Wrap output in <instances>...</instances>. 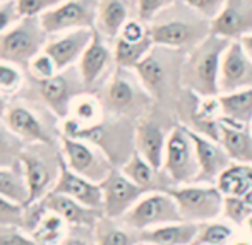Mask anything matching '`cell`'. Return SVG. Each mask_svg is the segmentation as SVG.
<instances>
[{"label":"cell","mask_w":252,"mask_h":245,"mask_svg":"<svg viewBox=\"0 0 252 245\" xmlns=\"http://www.w3.org/2000/svg\"><path fill=\"white\" fill-rule=\"evenodd\" d=\"M3 120L24 144H60L62 141V120L23 91L10 99Z\"/></svg>","instance_id":"1"},{"label":"cell","mask_w":252,"mask_h":245,"mask_svg":"<svg viewBox=\"0 0 252 245\" xmlns=\"http://www.w3.org/2000/svg\"><path fill=\"white\" fill-rule=\"evenodd\" d=\"M230 40L209 34L199 45L190 48L182 63L180 83L199 98L220 96L221 59Z\"/></svg>","instance_id":"2"},{"label":"cell","mask_w":252,"mask_h":245,"mask_svg":"<svg viewBox=\"0 0 252 245\" xmlns=\"http://www.w3.org/2000/svg\"><path fill=\"white\" fill-rule=\"evenodd\" d=\"M98 96L105 106L106 115L124 117L129 120L144 115L153 101L137 74L122 67L113 70L112 77L106 81Z\"/></svg>","instance_id":"3"},{"label":"cell","mask_w":252,"mask_h":245,"mask_svg":"<svg viewBox=\"0 0 252 245\" xmlns=\"http://www.w3.org/2000/svg\"><path fill=\"white\" fill-rule=\"evenodd\" d=\"M21 165L30 187V204L41 202L53 192L62 172L63 156L60 144H26L21 154Z\"/></svg>","instance_id":"4"},{"label":"cell","mask_w":252,"mask_h":245,"mask_svg":"<svg viewBox=\"0 0 252 245\" xmlns=\"http://www.w3.org/2000/svg\"><path fill=\"white\" fill-rule=\"evenodd\" d=\"M129 122H132V120L124 119V117L106 115L105 120L101 123H98V125L90 127V129L76 130V132L69 134L67 137L83 139L94 144L108 156L113 166L120 168L136 153V141H134L136 125L130 127Z\"/></svg>","instance_id":"5"},{"label":"cell","mask_w":252,"mask_h":245,"mask_svg":"<svg viewBox=\"0 0 252 245\" xmlns=\"http://www.w3.org/2000/svg\"><path fill=\"white\" fill-rule=\"evenodd\" d=\"M23 93L36 98L55 113L60 120H65L72 101L79 94L86 93L77 65L59 70L50 79H33L28 76Z\"/></svg>","instance_id":"6"},{"label":"cell","mask_w":252,"mask_h":245,"mask_svg":"<svg viewBox=\"0 0 252 245\" xmlns=\"http://www.w3.org/2000/svg\"><path fill=\"white\" fill-rule=\"evenodd\" d=\"M50 34L40 17H21L7 33L0 36V60L10 62L28 72L31 60L47 47Z\"/></svg>","instance_id":"7"},{"label":"cell","mask_w":252,"mask_h":245,"mask_svg":"<svg viewBox=\"0 0 252 245\" xmlns=\"http://www.w3.org/2000/svg\"><path fill=\"white\" fill-rule=\"evenodd\" d=\"M166 192H170V196L175 199L182 221L201 225V223L215 221L223 214L225 196L216 185L190 184V185L172 187Z\"/></svg>","instance_id":"8"},{"label":"cell","mask_w":252,"mask_h":245,"mask_svg":"<svg viewBox=\"0 0 252 245\" xmlns=\"http://www.w3.org/2000/svg\"><path fill=\"white\" fill-rule=\"evenodd\" d=\"M163 173L168 177L173 187L190 185L197 182L199 163L196 156V146L186 125H177L170 130L166 139Z\"/></svg>","instance_id":"9"},{"label":"cell","mask_w":252,"mask_h":245,"mask_svg":"<svg viewBox=\"0 0 252 245\" xmlns=\"http://www.w3.org/2000/svg\"><path fill=\"white\" fill-rule=\"evenodd\" d=\"M150 34L155 47L172 50L194 48L211 34V24L197 12L189 19L173 16L168 21L150 23Z\"/></svg>","instance_id":"10"},{"label":"cell","mask_w":252,"mask_h":245,"mask_svg":"<svg viewBox=\"0 0 252 245\" xmlns=\"http://www.w3.org/2000/svg\"><path fill=\"white\" fill-rule=\"evenodd\" d=\"M120 219L129 228L141 233L168 223L182 221V216L175 199L170 196V192L156 190V192L144 194Z\"/></svg>","instance_id":"11"},{"label":"cell","mask_w":252,"mask_h":245,"mask_svg":"<svg viewBox=\"0 0 252 245\" xmlns=\"http://www.w3.org/2000/svg\"><path fill=\"white\" fill-rule=\"evenodd\" d=\"M60 149L67 168L94 184H101L115 168L108 156L88 141L62 136Z\"/></svg>","instance_id":"12"},{"label":"cell","mask_w":252,"mask_h":245,"mask_svg":"<svg viewBox=\"0 0 252 245\" xmlns=\"http://www.w3.org/2000/svg\"><path fill=\"white\" fill-rule=\"evenodd\" d=\"M77 69H79L81 79L88 93L98 94L106 84V81L112 77L113 70L117 69L113 45L100 31H93V40L81 57Z\"/></svg>","instance_id":"13"},{"label":"cell","mask_w":252,"mask_h":245,"mask_svg":"<svg viewBox=\"0 0 252 245\" xmlns=\"http://www.w3.org/2000/svg\"><path fill=\"white\" fill-rule=\"evenodd\" d=\"M100 0H63L57 7L40 16L48 34L67 33L74 30H94Z\"/></svg>","instance_id":"14"},{"label":"cell","mask_w":252,"mask_h":245,"mask_svg":"<svg viewBox=\"0 0 252 245\" xmlns=\"http://www.w3.org/2000/svg\"><path fill=\"white\" fill-rule=\"evenodd\" d=\"M103 190V216L120 219L148 190L141 189L120 168H113L100 184Z\"/></svg>","instance_id":"15"},{"label":"cell","mask_w":252,"mask_h":245,"mask_svg":"<svg viewBox=\"0 0 252 245\" xmlns=\"http://www.w3.org/2000/svg\"><path fill=\"white\" fill-rule=\"evenodd\" d=\"M170 53H172V48L153 47L151 52L134 69L141 84L153 99H161L172 86L175 65L168 57Z\"/></svg>","instance_id":"16"},{"label":"cell","mask_w":252,"mask_h":245,"mask_svg":"<svg viewBox=\"0 0 252 245\" xmlns=\"http://www.w3.org/2000/svg\"><path fill=\"white\" fill-rule=\"evenodd\" d=\"M252 88V59L239 40L230 41L221 59L220 94Z\"/></svg>","instance_id":"17"},{"label":"cell","mask_w":252,"mask_h":245,"mask_svg":"<svg viewBox=\"0 0 252 245\" xmlns=\"http://www.w3.org/2000/svg\"><path fill=\"white\" fill-rule=\"evenodd\" d=\"M187 132L196 146V156L197 163H199V177H197L196 184L216 185L218 177L223 173V170H226L232 165V159L228 158L221 144L213 141L211 137L204 136L190 127H187Z\"/></svg>","instance_id":"18"},{"label":"cell","mask_w":252,"mask_h":245,"mask_svg":"<svg viewBox=\"0 0 252 245\" xmlns=\"http://www.w3.org/2000/svg\"><path fill=\"white\" fill-rule=\"evenodd\" d=\"M211 34L240 40L252 33V0H226L221 12L211 21Z\"/></svg>","instance_id":"19"},{"label":"cell","mask_w":252,"mask_h":245,"mask_svg":"<svg viewBox=\"0 0 252 245\" xmlns=\"http://www.w3.org/2000/svg\"><path fill=\"white\" fill-rule=\"evenodd\" d=\"M94 30H74L67 33L50 34L45 52L55 60L59 70L69 69L79 63L83 53L93 40Z\"/></svg>","instance_id":"20"},{"label":"cell","mask_w":252,"mask_h":245,"mask_svg":"<svg viewBox=\"0 0 252 245\" xmlns=\"http://www.w3.org/2000/svg\"><path fill=\"white\" fill-rule=\"evenodd\" d=\"M105 117L106 112L100 96L86 91L74 99L67 119L62 120V136L98 125L105 120Z\"/></svg>","instance_id":"21"},{"label":"cell","mask_w":252,"mask_h":245,"mask_svg":"<svg viewBox=\"0 0 252 245\" xmlns=\"http://www.w3.org/2000/svg\"><path fill=\"white\" fill-rule=\"evenodd\" d=\"M53 192L63 194V196L74 199L79 204L91 209H98L103 213V190L100 184H94L84 177L74 173L63 163L62 172H60L59 182H57Z\"/></svg>","instance_id":"22"},{"label":"cell","mask_w":252,"mask_h":245,"mask_svg":"<svg viewBox=\"0 0 252 245\" xmlns=\"http://www.w3.org/2000/svg\"><path fill=\"white\" fill-rule=\"evenodd\" d=\"M168 136L161 125L153 120H139L136 123V151L146 159L153 168L163 172V161H165V149Z\"/></svg>","instance_id":"23"},{"label":"cell","mask_w":252,"mask_h":245,"mask_svg":"<svg viewBox=\"0 0 252 245\" xmlns=\"http://www.w3.org/2000/svg\"><path fill=\"white\" fill-rule=\"evenodd\" d=\"M218 143L225 149L232 163L252 165V134L249 125L230 122V120L220 117Z\"/></svg>","instance_id":"24"},{"label":"cell","mask_w":252,"mask_h":245,"mask_svg":"<svg viewBox=\"0 0 252 245\" xmlns=\"http://www.w3.org/2000/svg\"><path fill=\"white\" fill-rule=\"evenodd\" d=\"M40 204L47 211H52L55 214L62 216L69 226H90V228H94L98 219L103 216V213L98 211V209L86 208V206L79 204L74 199L59 192L48 194Z\"/></svg>","instance_id":"25"},{"label":"cell","mask_w":252,"mask_h":245,"mask_svg":"<svg viewBox=\"0 0 252 245\" xmlns=\"http://www.w3.org/2000/svg\"><path fill=\"white\" fill-rule=\"evenodd\" d=\"M199 233V223L177 221L139 233L141 244L148 245H192Z\"/></svg>","instance_id":"26"},{"label":"cell","mask_w":252,"mask_h":245,"mask_svg":"<svg viewBox=\"0 0 252 245\" xmlns=\"http://www.w3.org/2000/svg\"><path fill=\"white\" fill-rule=\"evenodd\" d=\"M120 170L124 172V175L129 177L136 185H139L141 189L148 190V192H156V190H168V187L163 185L161 180H168V177L165 175L159 170L153 168L150 163L139 154V153H134L122 166ZM172 184V182H170Z\"/></svg>","instance_id":"27"},{"label":"cell","mask_w":252,"mask_h":245,"mask_svg":"<svg viewBox=\"0 0 252 245\" xmlns=\"http://www.w3.org/2000/svg\"><path fill=\"white\" fill-rule=\"evenodd\" d=\"M129 19V5L126 0H100L94 30L113 41Z\"/></svg>","instance_id":"28"},{"label":"cell","mask_w":252,"mask_h":245,"mask_svg":"<svg viewBox=\"0 0 252 245\" xmlns=\"http://www.w3.org/2000/svg\"><path fill=\"white\" fill-rule=\"evenodd\" d=\"M216 187L225 197H244L252 190V165L232 163L218 177Z\"/></svg>","instance_id":"29"},{"label":"cell","mask_w":252,"mask_h":245,"mask_svg":"<svg viewBox=\"0 0 252 245\" xmlns=\"http://www.w3.org/2000/svg\"><path fill=\"white\" fill-rule=\"evenodd\" d=\"M96 245H137L141 244L139 232L129 228L122 219L101 216L94 225Z\"/></svg>","instance_id":"30"},{"label":"cell","mask_w":252,"mask_h":245,"mask_svg":"<svg viewBox=\"0 0 252 245\" xmlns=\"http://www.w3.org/2000/svg\"><path fill=\"white\" fill-rule=\"evenodd\" d=\"M218 101L220 110H221V119L242 123V125H249L252 122V88L220 94Z\"/></svg>","instance_id":"31"},{"label":"cell","mask_w":252,"mask_h":245,"mask_svg":"<svg viewBox=\"0 0 252 245\" xmlns=\"http://www.w3.org/2000/svg\"><path fill=\"white\" fill-rule=\"evenodd\" d=\"M69 228L70 226L67 225L62 216L45 209L36 225L28 233L33 237L36 245H62L63 239L69 233Z\"/></svg>","instance_id":"32"},{"label":"cell","mask_w":252,"mask_h":245,"mask_svg":"<svg viewBox=\"0 0 252 245\" xmlns=\"http://www.w3.org/2000/svg\"><path fill=\"white\" fill-rule=\"evenodd\" d=\"M0 196L21 206L30 204V187L21 163L0 168Z\"/></svg>","instance_id":"33"},{"label":"cell","mask_w":252,"mask_h":245,"mask_svg":"<svg viewBox=\"0 0 252 245\" xmlns=\"http://www.w3.org/2000/svg\"><path fill=\"white\" fill-rule=\"evenodd\" d=\"M113 45V57H115V65L122 67V69L134 70L141 63V60L148 55L153 50V40L151 34L150 38L139 41V43H129V41H124L120 38H115L112 41Z\"/></svg>","instance_id":"34"},{"label":"cell","mask_w":252,"mask_h":245,"mask_svg":"<svg viewBox=\"0 0 252 245\" xmlns=\"http://www.w3.org/2000/svg\"><path fill=\"white\" fill-rule=\"evenodd\" d=\"M26 144L9 129L5 120L0 119V168L21 163V154Z\"/></svg>","instance_id":"35"},{"label":"cell","mask_w":252,"mask_h":245,"mask_svg":"<svg viewBox=\"0 0 252 245\" xmlns=\"http://www.w3.org/2000/svg\"><path fill=\"white\" fill-rule=\"evenodd\" d=\"M28 79V72L10 62L0 60V93L12 99L23 91Z\"/></svg>","instance_id":"36"},{"label":"cell","mask_w":252,"mask_h":245,"mask_svg":"<svg viewBox=\"0 0 252 245\" xmlns=\"http://www.w3.org/2000/svg\"><path fill=\"white\" fill-rule=\"evenodd\" d=\"M233 239V228L221 221H208L199 225V233L192 245H228Z\"/></svg>","instance_id":"37"},{"label":"cell","mask_w":252,"mask_h":245,"mask_svg":"<svg viewBox=\"0 0 252 245\" xmlns=\"http://www.w3.org/2000/svg\"><path fill=\"white\" fill-rule=\"evenodd\" d=\"M26 219V206H21L0 196V228H23Z\"/></svg>","instance_id":"38"},{"label":"cell","mask_w":252,"mask_h":245,"mask_svg":"<svg viewBox=\"0 0 252 245\" xmlns=\"http://www.w3.org/2000/svg\"><path fill=\"white\" fill-rule=\"evenodd\" d=\"M223 214L233 225L244 226L247 218L252 214V208L242 197H225V201H223Z\"/></svg>","instance_id":"39"},{"label":"cell","mask_w":252,"mask_h":245,"mask_svg":"<svg viewBox=\"0 0 252 245\" xmlns=\"http://www.w3.org/2000/svg\"><path fill=\"white\" fill-rule=\"evenodd\" d=\"M57 72H59V67H57L55 60L45 50L38 53L28 67V76L33 79H50Z\"/></svg>","instance_id":"40"},{"label":"cell","mask_w":252,"mask_h":245,"mask_svg":"<svg viewBox=\"0 0 252 245\" xmlns=\"http://www.w3.org/2000/svg\"><path fill=\"white\" fill-rule=\"evenodd\" d=\"M120 40L129 41V43H139V41L150 38V24L141 21L139 17L137 19H129L124 28L120 30L119 36Z\"/></svg>","instance_id":"41"},{"label":"cell","mask_w":252,"mask_h":245,"mask_svg":"<svg viewBox=\"0 0 252 245\" xmlns=\"http://www.w3.org/2000/svg\"><path fill=\"white\" fill-rule=\"evenodd\" d=\"M177 0H136L137 17L150 24L158 14H161L163 10L168 9Z\"/></svg>","instance_id":"42"},{"label":"cell","mask_w":252,"mask_h":245,"mask_svg":"<svg viewBox=\"0 0 252 245\" xmlns=\"http://www.w3.org/2000/svg\"><path fill=\"white\" fill-rule=\"evenodd\" d=\"M16 2L23 17H40L47 10L62 3L63 0H16Z\"/></svg>","instance_id":"43"},{"label":"cell","mask_w":252,"mask_h":245,"mask_svg":"<svg viewBox=\"0 0 252 245\" xmlns=\"http://www.w3.org/2000/svg\"><path fill=\"white\" fill-rule=\"evenodd\" d=\"M182 2L211 23V21L221 12L226 0H182Z\"/></svg>","instance_id":"44"},{"label":"cell","mask_w":252,"mask_h":245,"mask_svg":"<svg viewBox=\"0 0 252 245\" xmlns=\"http://www.w3.org/2000/svg\"><path fill=\"white\" fill-rule=\"evenodd\" d=\"M62 245H96L94 228H90V226H70Z\"/></svg>","instance_id":"45"},{"label":"cell","mask_w":252,"mask_h":245,"mask_svg":"<svg viewBox=\"0 0 252 245\" xmlns=\"http://www.w3.org/2000/svg\"><path fill=\"white\" fill-rule=\"evenodd\" d=\"M21 17L23 16H21L19 9H17L16 0H9V2L2 3L0 5V36L3 33H7Z\"/></svg>","instance_id":"46"},{"label":"cell","mask_w":252,"mask_h":245,"mask_svg":"<svg viewBox=\"0 0 252 245\" xmlns=\"http://www.w3.org/2000/svg\"><path fill=\"white\" fill-rule=\"evenodd\" d=\"M0 245H36L23 228H0Z\"/></svg>","instance_id":"47"},{"label":"cell","mask_w":252,"mask_h":245,"mask_svg":"<svg viewBox=\"0 0 252 245\" xmlns=\"http://www.w3.org/2000/svg\"><path fill=\"white\" fill-rule=\"evenodd\" d=\"M9 103H10V98H7L5 94L0 93V119H5L7 115V110H9Z\"/></svg>","instance_id":"48"},{"label":"cell","mask_w":252,"mask_h":245,"mask_svg":"<svg viewBox=\"0 0 252 245\" xmlns=\"http://www.w3.org/2000/svg\"><path fill=\"white\" fill-rule=\"evenodd\" d=\"M240 43H242V47L246 48V52L249 53V57L252 59V33L251 34H246L244 38H240Z\"/></svg>","instance_id":"49"},{"label":"cell","mask_w":252,"mask_h":245,"mask_svg":"<svg viewBox=\"0 0 252 245\" xmlns=\"http://www.w3.org/2000/svg\"><path fill=\"white\" fill-rule=\"evenodd\" d=\"M242 199H244V201H246V202H247V204H249V206H251V208H252V190H251V192H247V194H246V196H244Z\"/></svg>","instance_id":"50"},{"label":"cell","mask_w":252,"mask_h":245,"mask_svg":"<svg viewBox=\"0 0 252 245\" xmlns=\"http://www.w3.org/2000/svg\"><path fill=\"white\" fill-rule=\"evenodd\" d=\"M244 226H246V228L249 230V233L252 235V214L249 216V218H247V221H246V225H244Z\"/></svg>","instance_id":"51"},{"label":"cell","mask_w":252,"mask_h":245,"mask_svg":"<svg viewBox=\"0 0 252 245\" xmlns=\"http://www.w3.org/2000/svg\"><path fill=\"white\" fill-rule=\"evenodd\" d=\"M232 245H252L251 242H244V240H237V242H233Z\"/></svg>","instance_id":"52"},{"label":"cell","mask_w":252,"mask_h":245,"mask_svg":"<svg viewBox=\"0 0 252 245\" xmlns=\"http://www.w3.org/2000/svg\"><path fill=\"white\" fill-rule=\"evenodd\" d=\"M5 2H9V0H0V5H2V3H5Z\"/></svg>","instance_id":"53"},{"label":"cell","mask_w":252,"mask_h":245,"mask_svg":"<svg viewBox=\"0 0 252 245\" xmlns=\"http://www.w3.org/2000/svg\"><path fill=\"white\" fill-rule=\"evenodd\" d=\"M249 130H251V134H252V122L249 123Z\"/></svg>","instance_id":"54"},{"label":"cell","mask_w":252,"mask_h":245,"mask_svg":"<svg viewBox=\"0 0 252 245\" xmlns=\"http://www.w3.org/2000/svg\"><path fill=\"white\" fill-rule=\"evenodd\" d=\"M137 245H148V244H137Z\"/></svg>","instance_id":"55"}]
</instances>
